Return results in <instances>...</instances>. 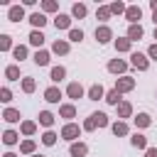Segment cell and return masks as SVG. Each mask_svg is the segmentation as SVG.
<instances>
[{"instance_id": "cell-27", "label": "cell", "mask_w": 157, "mask_h": 157, "mask_svg": "<svg viewBox=\"0 0 157 157\" xmlns=\"http://www.w3.org/2000/svg\"><path fill=\"white\" fill-rule=\"evenodd\" d=\"M20 118H22V115H20V110H17V108H5V110H2V120H5V123H10V125L22 123Z\"/></svg>"}, {"instance_id": "cell-46", "label": "cell", "mask_w": 157, "mask_h": 157, "mask_svg": "<svg viewBox=\"0 0 157 157\" xmlns=\"http://www.w3.org/2000/svg\"><path fill=\"white\" fill-rule=\"evenodd\" d=\"M150 7H152V12H157V0H150Z\"/></svg>"}, {"instance_id": "cell-41", "label": "cell", "mask_w": 157, "mask_h": 157, "mask_svg": "<svg viewBox=\"0 0 157 157\" xmlns=\"http://www.w3.org/2000/svg\"><path fill=\"white\" fill-rule=\"evenodd\" d=\"M125 10H128V5H125V2H120V0L110 2V12H113V15H125Z\"/></svg>"}, {"instance_id": "cell-18", "label": "cell", "mask_w": 157, "mask_h": 157, "mask_svg": "<svg viewBox=\"0 0 157 157\" xmlns=\"http://www.w3.org/2000/svg\"><path fill=\"white\" fill-rule=\"evenodd\" d=\"M125 37H128L130 42H140V39L145 37V29H142V25H128V32H125Z\"/></svg>"}, {"instance_id": "cell-49", "label": "cell", "mask_w": 157, "mask_h": 157, "mask_svg": "<svg viewBox=\"0 0 157 157\" xmlns=\"http://www.w3.org/2000/svg\"><path fill=\"white\" fill-rule=\"evenodd\" d=\"M152 37H155V39H157V27H155V34H152Z\"/></svg>"}, {"instance_id": "cell-37", "label": "cell", "mask_w": 157, "mask_h": 157, "mask_svg": "<svg viewBox=\"0 0 157 157\" xmlns=\"http://www.w3.org/2000/svg\"><path fill=\"white\" fill-rule=\"evenodd\" d=\"M12 56H15L17 61H25V59L29 56V49H27L25 44H15V49H12Z\"/></svg>"}, {"instance_id": "cell-10", "label": "cell", "mask_w": 157, "mask_h": 157, "mask_svg": "<svg viewBox=\"0 0 157 157\" xmlns=\"http://www.w3.org/2000/svg\"><path fill=\"white\" fill-rule=\"evenodd\" d=\"M125 20H128L130 25H140V20H142V7H140V5H128Z\"/></svg>"}, {"instance_id": "cell-40", "label": "cell", "mask_w": 157, "mask_h": 157, "mask_svg": "<svg viewBox=\"0 0 157 157\" xmlns=\"http://www.w3.org/2000/svg\"><path fill=\"white\" fill-rule=\"evenodd\" d=\"M69 42H74V44H78V42H83V29H78V27H74V29H69Z\"/></svg>"}, {"instance_id": "cell-15", "label": "cell", "mask_w": 157, "mask_h": 157, "mask_svg": "<svg viewBox=\"0 0 157 157\" xmlns=\"http://www.w3.org/2000/svg\"><path fill=\"white\" fill-rule=\"evenodd\" d=\"M37 120H39V125H42V128H47V130H52V125L56 123V115H54L52 110H39V115H37Z\"/></svg>"}, {"instance_id": "cell-11", "label": "cell", "mask_w": 157, "mask_h": 157, "mask_svg": "<svg viewBox=\"0 0 157 157\" xmlns=\"http://www.w3.org/2000/svg\"><path fill=\"white\" fill-rule=\"evenodd\" d=\"M86 98L88 101H105V88L101 83H93V86L86 88Z\"/></svg>"}, {"instance_id": "cell-14", "label": "cell", "mask_w": 157, "mask_h": 157, "mask_svg": "<svg viewBox=\"0 0 157 157\" xmlns=\"http://www.w3.org/2000/svg\"><path fill=\"white\" fill-rule=\"evenodd\" d=\"M113 47H115L118 54H132V42H130L128 37H118V39L113 42Z\"/></svg>"}, {"instance_id": "cell-42", "label": "cell", "mask_w": 157, "mask_h": 157, "mask_svg": "<svg viewBox=\"0 0 157 157\" xmlns=\"http://www.w3.org/2000/svg\"><path fill=\"white\" fill-rule=\"evenodd\" d=\"M81 128H83V132H93V130H96V120H93V118L88 115V118H86V120L81 123Z\"/></svg>"}, {"instance_id": "cell-6", "label": "cell", "mask_w": 157, "mask_h": 157, "mask_svg": "<svg viewBox=\"0 0 157 157\" xmlns=\"http://www.w3.org/2000/svg\"><path fill=\"white\" fill-rule=\"evenodd\" d=\"M61 96H64V91H61L59 86H54V83L44 88V101H47V103H59V105H61Z\"/></svg>"}, {"instance_id": "cell-48", "label": "cell", "mask_w": 157, "mask_h": 157, "mask_svg": "<svg viewBox=\"0 0 157 157\" xmlns=\"http://www.w3.org/2000/svg\"><path fill=\"white\" fill-rule=\"evenodd\" d=\"M152 22H155V27H157V12H152Z\"/></svg>"}, {"instance_id": "cell-21", "label": "cell", "mask_w": 157, "mask_h": 157, "mask_svg": "<svg viewBox=\"0 0 157 157\" xmlns=\"http://www.w3.org/2000/svg\"><path fill=\"white\" fill-rule=\"evenodd\" d=\"M69 155H71V157H86V155H88V145L81 142V140H78V142H71V145H69Z\"/></svg>"}, {"instance_id": "cell-25", "label": "cell", "mask_w": 157, "mask_h": 157, "mask_svg": "<svg viewBox=\"0 0 157 157\" xmlns=\"http://www.w3.org/2000/svg\"><path fill=\"white\" fill-rule=\"evenodd\" d=\"M130 145H132L135 150H147V147H150V145H147V137H145L142 132H137V130L130 135Z\"/></svg>"}, {"instance_id": "cell-23", "label": "cell", "mask_w": 157, "mask_h": 157, "mask_svg": "<svg viewBox=\"0 0 157 157\" xmlns=\"http://www.w3.org/2000/svg\"><path fill=\"white\" fill-rule=\"evenodd\" d=\"M49 78H52V83L56 86L59 81H64V78H66V69H64L61 64H56V66H52V69H49Z\"/></svg>"}, {"instance_id": "cell-44", "label": "cell", "mask_w": 157, "mask_h": 157, "mask_svg": "<svg viewBox=\"0 0 157 157\" xmlns=\"http://www.w3.org/2000/svg\"><path fill=\"white\" fill-rule=\"evenodd\" d=\"M147 56H150V61H152V59L157 61V42H152V44L147 47Z\"/></svg>"}, {"instance_id": "cell-3", "label": "cell", "mask_w": 157, "mask_h": 157, "mask_svg": "<svg viewBox=\"0 0 157 157\" xmlns=\"http://www.w3.org/2000/svg\"><path fill=\"white\" fill-rule=\"evenodd\" d=\"M113 88H115L118 93H130V91L135 88V78L128 76V74H125V76H118L115 83H113Z\"/></svg>"}, {"instance_id": "cell-16", "label": "cell", "mask_w": 157, "mask_h": 157, "mask_svg": "<svg viewBox=\"0 0 157 157\" xmlns=\"http://www.w3.org/2000/svg\"><path fill=\"white\" fill-rule=\"evenodd\" d=\"M27 20H29V25H32L34 29H42V27H44V25L49 22V20H47V15H44L42 10H37V12H32V15L27 17Z\"/></svg>"}, {"instance_id": "cell-38", "label": "cell", "mask_w": 157, "mask_h": 157, "mask_svg": "<svg viewBox=\"0 0 157 157\" xmlns=\"http://www.w3.org/2000/svg\"><path fill=\"white\" fill-rule=\"evenodd\" d=\"M56 137H59V135H56L54 130H44V132H42V145L54 147V145H56Z\"/></svg>"}, {"instance_id": "cell-35", "label": "cell", "mask_w": 157, "mask_h": 157, "mask_svg": "<svg viewBox=\"0 0 157 157\" xmlns=\"http://www.w3.org/2000/svg\"><path fill=\"white\" fill-rule=\"evenodd\" d=\"M20 86H22V91H25V93H34V91H37V81H34L32 76H22Z\"/></svg>"}, {"instance_id": "cell-9", "label": "cell", "mask_w": 157, "mask_h": 157, "mask_svg": "<svg viewBox=\"0 0 157 157\" xmlns=\"http://www.w3.org/2000/svg\"><path fill=\"white\" fill-rule=\"evenodd\" d=\"M76 115H78V110H76L74 103H61V105H59V118H64L66 123H74Z\"/></svg>"}, {"instance_id": "cell-47", "label": "cell", "mask_w": 157, "mask_h": 157, "mask_svg": "<svg viewBox=\"0 0 157 157\" xmlns=\"http://www.w3.org/2000/svg\"><path fill=\"white\" fill-rule=\"evenodd\" d=\"M2 157H20V155H15V152H5Z\"/></svg>"}, {"instance_id": "cell-28", "label": "cell", "mask_w": 157, "mask_h": 157, "mask_svg": "<svg viewBox=\"0 0 157 157\" xmlns=\"http://www.w3.org/2000/svg\"><path fill=\"white\" fill-rule=\"evenodd\" d=\"M34 132H37V120H22V123H20V135L32 137Z\"/></svg>"}, {"instance_id": "cell-39", "label": "cell", "mask_w": 157, "mask_h": 157, "mask_svg": "<svg viewBox=\"0 0 157 157\" xmlns=\"http://www.w3.org/2000/svg\"><path fill=\"white\" fill-rule=\"evenodd\" d=\"M15 49V44H12V37L10 34H0V52H12Z\"/></svg>"}, {"instance_id": "cell-22", "label": "cell", "mask_w": 157, "mask_h": 157, "mask_svg": "<svg viewBox=\"0 0 157 157\" xmlns=\"http://www.w3.org/2000/svg\"><path fill=\"white\" fill-rule=\"evenodd\" d=\"M44 42H47V37H44L42 29H32V32H29V44H32V47L44 49Z\"/></svg>"}, {"instance_id": "cell-45", "label": "cell", "mask_w": 157, "mask_h": 157, "mask_svg": "<svg viewBox=\"0 0 157 157\" xmlns=\"http://www.w3.org/2000/svg\"><path fill=\"white\" fill-rule=\"evenodd\" d=\"M145 157H157V147H147L145 150Z\"/></svg>"}, {"instance_id": "cell-43", "label": "cell", "mask_w": 157, "mask_h": 157, "mask_svg": "<svg viewBox=\"0 0 157 157\" xmlns=\"http://www.w3.org/2000/svg\"><path fill=\"white\" fill-rule=\"evenodd\" d=\"M0 101H2V103H10V101H12V91H10L7 86L0 88Z\"/></svg>"}, {"instance_id": "cell-36", "label": "cell", "mask_w": 157, "mask_h": 157, "mask_svg": "<svg viewBox=\"0 0 157 157\" xmlns=\"http://www.w3.org/2000/svg\"><path fill=\"white\" fill-rule=\"evenodd\" d=\"M42 12L44 15H52V12L59 15V2L56 0H42Z\"/></svg>"}, {"instance_id": "cell-34", "label": "cell", "mask_w": 157, "mask_h": 157, "mask_svg": "<svg viewBox=\"0 0 157 157\" xmlns=\"http://www.w3.org/2000/svg\"><path fill=\"white\" fill-rule=\"evenodd\" d=\"M105 103L115 108L118 103H123V93H118L115 88H110V91H105Z\"/></svg>"}, {"instance_id": "cell-32", "label": "cell", "mask_w": 157, "mask_h": 157, "mask_svg": "<svg viewBox=\"0 0 157 157\" xmlns=\"http://www.w3.org/2000/svg\"><path fill=\"white\" fill-rule=\"evenodd\" d=\"M96 17L101 20V25H105V22L113 17V12H110V5H98V10H96Z\"/></svg>"}, {"instance_id": "cell-26", "label": "cell", "mask_w": 157, "mask_h": 157, "mask_svg": "<svg viewBox=\"0 0 157 157\" xmlns=\"http://www.w3.org/2000/svg\"><path fill=\"white\" fill-rule=\"evenodd\" d=\"M20 152H22V155H27V157L37 155V142H34L32 137H25V140L20 142Z\"/></svg>"}, {"instance_id": "cell-5", "label": "cell", "mask_w": 157, "mask_h": 157, "mask_svg": "<svg viewBox=\"0 0 157 157\" xmlns=\"http://www.w3.org/2000/svg\"><path fill=\"white\" fill-rule=\"evenodd\" d=\"M93 34H96V42H98V44H108V42H115V39H113V29H110L108 25H98Z\"/></svg>"}, {"instance_id": "cell-7", "label": "cell", "mask_w": 157, "mask_h": 157, "mask_svg": "<svg viewBox=\"0 0 157 157\" xmlns=\"http://www.w3.org/2000/svg\"><path fill=\"white\" fill-rule=\"evenodd\" d=\"M69 52H71V42H69V39H54V42H52V54L66 56Z\"/></svg>"}, {"instance_id": "cell-8", "label": "cell", "mask_w": 157, "mask_h": 157, "mask_svg": "<svg viewBox=\"0 0 157 157\" xmlns=\"http://www.w3.org/2000/svg\"><path fill=\"white\" fill-rule=\"evenodd\" d=\"M64 93H66L71 101H78V98H83V96H86V88H83L78 81H71V83L66 86V91H64Z\"/></svg>"}, {"instance_id": "cell-50", "label": "cell", "mask_w": 157, "mask_h": 157, "mask_svg": "<svg viewBox=\"0 0 157 157\" xmlns=\"http://www.w3.org/2000/svg\"><path fill=\"white\" fill-rule=\"evenodd\" d=\"M32 157H44V155H39V152H37V155H32Z\"/></svg>"}, {"instance_id": "cell-31", "label": "cell", "mask_w": 157, "mask_h": 157, "mask_svg": "<svg viewBox=\"0 0 157 157\" xmlns=\"http://www.w3.org/2000/svg\"><path fill=\"white\" fill-rule=\"evenodd\" d=\"M91 118L96 120V128H110V118H108L103 110H96V113H91Z\"/></svg>"}, {"instance_id": "cell-33", "label": "cell", "mask_w": 157, "mask_h": 157, "mask_svg": "<svg viewBox=\"0 0 157 157\" xmlns=\"http://www.w3.org/2000/svg\"><path fill=\"white\" fill-rule=\"evenodd\" d=\"M5 78H7V81H22V78H20V66H17V64H7V66H5Z\"/></svg>"}, {"instance_id": "cell-17", "label": "cell", "mask_w": 157, "mask_h": 157, "mask_svg": "<svg viewBox=\"0 0 157 157\" xmlns=\"http://www.w3.org/2000/svg\"><path fill=\"white\" fill-rule=\"evenodd\" d=\"M71 20H74L71 15H66V12H59V15L54 17V27H56V29H74V27H71Z\"/></svg>"}, {"instance_id": "cell-19", "label": "cell", "mask_w": 157, "mask_h": 157, "mask_svg": "<svg viewBox=\"0 0 157 157\" xmlns=\"http://www.w3.org/2000/svg\"><path fill=\"white\" fill-rule=\"evenodd\" d=\"M32 61H34L37 66H49V61H52V52H47V49H37L34 56H32Z\"/></svg>"}, {"instance_id": "cell-1", "label": "cell", "mask_w": 157, "mask_h": 157, "mask_svg": "<svg viewBox=\"0 0 157 157\" xmlns=\"http://www.w3.org/2000/svg\"><path fill=\"white\" fill-rule=\"evenodd\" d=\"M81 132H83V128L78 123H64V128L59 130V137L66 140V142H78Z\"/></svg>"}, {"instance_id": "cell-29", "label": "cell", "mask_w": 157, "mask_h": 157, "mask_svg": "<svg viewBox=\"0 0 157 157\" xmlns=\"http://www.w3.org/2000/svg\"><path fill=\"white\" fill-rule=\"evenodd\" d=\"M86 15H88L86 2H74V5H71V17H74V20H83Z\"/></svg>"}, {"instance_id": "cell-20", "label": "cell", "mask_w": 157, "mask_h": 157, "mask_svg": "<svg viewBox=\"0 0 157 157\" xmlns=\"http://www.w3.org/2000/svg\"><path fill=\"white\" fill-rule=\"evenodd\" d=\"M115 113H118V120H125V118H132V103L130 101H123L115 105Z\"/></svg>"}, {"instance_id": "cell-24", "label": "cell", "mask_w": 157, "mask_h": 157, "mask_svg": "<svg viewBox=\"0 0 157 157\" xmlns=\"http://www.w3.org/2000/svg\"><path fill=\"white\" fill-rule=\"evenodd\" d=\"M132 123H135L137 130H145V128L152 125V118H150V113H137V115H132Z\"/></svg>"}, {"instance_id": "cell-2", "label": "cell", "mask_w": 157, "mask_h": 157, "mask_svg": "<svg viewBox=\"0 0 157 157\" xmlns=\"http://www.w3.org/2000/svg\"><path fill=\"white\" fill-rule=\"evenodd\" d=\"M130 66L137 69V71H147L150 69V56L142 54V52H132L130 54Z\"/></svg>"}, {"instance_id": "cell-13", "label": "cell", "mask_w": 157, "mask_h": 157, "mask_svg": "<svg viewBox=\"0 0 157 157\" xmlns=\"http://www.w3.org/2000/svg\"><path fill=\"white\" fill-rule=\"evenodd\" d=\"M110 132H113L115 137H125V135H130V125H128L125 120H113V123H110Z\"/></svg>"}, {"instance_id": "cell-12", "label": "cell", "mask_w": 157, "mask_h": 157, "mask_svg": "<svg viewBox=\"0 0 157 157\" xmlns=\"http://www.w3.org/2000/svg\"><path fill=\"white\" fill-rule=\"evenodd\" d=\"M7 20H10V22H22V20H25V5H20V2L10 5V10H7Z\"/></svg>"}, {"instance_id": "cell-30", "label": "cell", "mask_w": 157, "mask_h": 157, "mask_svg": "<svg viewBox=\"0 0 157 157\" xmlns=\"http://www.w3.org/2000/svg\"><path fill=\"white\" fill-rule=\"evenodd\" d=\"M2 142H5L7 147L17 145V142H20V132H17V130H12V128H7V130L2 132Z\"/></svg>"}, {"instance_id": "cell-4", "label": "cell", "mask_w": 157, "mask_h": 157, "mask_svg": "<svg viewBox=\"0 0 157 157\" xmlns=\"http://www.w3.org/2000/svg\"><path fill=\"white\" fill-rule=\"evenodd\" d=\"M128 66H130V61H125V59H118V56H115V59H110V61H108V66H105V69H108L110 74H115V76H125Z\"/></svg>"}]
</instances>
